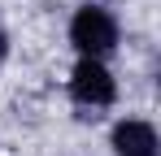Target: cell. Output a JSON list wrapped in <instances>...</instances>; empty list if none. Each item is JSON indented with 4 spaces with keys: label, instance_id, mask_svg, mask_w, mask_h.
<instances>
[{
    "label": "cell",
    "instance_id": "1",
    "mask_svg": "<svg viewBox=\"0 0 161 156\" xmlns=\"http://www.w3.org/2000/svg\"><path fill=\"white\" fill-rule=\"evenodd\" d=\"M70 39H74V48L87 52V56H100L118 44V22L109 18L105 9H96V4H87L74 13V22H70Z\"/></svg>",
    "mask_w": 161,
    "mask_h": 156
},
{
    "label": "cell",
    "instance_id": "2",
    "mask_svg": "<svg viewBox=\"0 0 161 156\" xmlns=\"http://www.w3.org/2000/svg\"><path fill=\"white\" fill-rule=\"evenodd\" d=\"M70 96H74L79 104H92V108H100V104L113 100V78H109V70L96 61V56H87V61H79V65H74Z\"/></svg>",
    "mask_w": 161,
    "mask_h": 156
},
{
    "label": "cell",
    "instance_id": "3",
    "mask_svg": "<svg viewBox=\"0 0 161 156\" xmlns=\"http://www.w3.org/2000/svg\"><path fill=\"white\" fill-rule=\"evenodd\" d=\"M113 152L118 156H157V130L148 122H122L113 130Z\"/></svg>",
    "mask_w": 161,
    "mask_h": 156
},
{
    "label": "cell",
    "instance_id": "4",
    "mask_svg": "<svg viewBox=\"0 0 161 156\" xmlns=\"http://www.w3.org/2000/svg\"><path fill=\"white\" fill-rule=\"evenodd\" d=\"M4 56H9V39L0 35V61H4Z\"/></svg>",
    "mask_w": 161,
    "mask_h": 156
}]
</instances>
